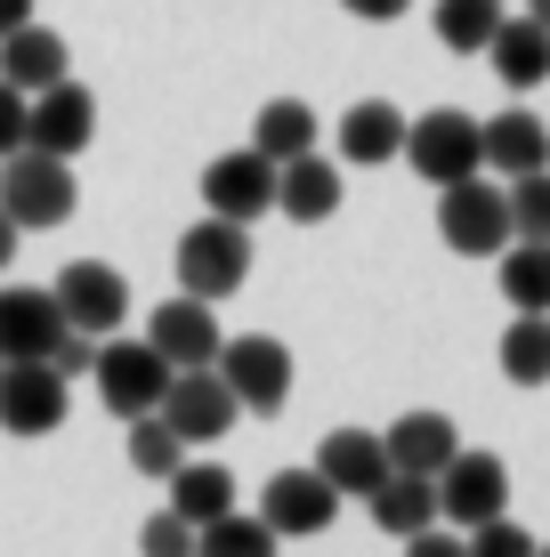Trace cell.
I'll use <instances>...</instances> for the list:
<instances>
[{
	"instance_id": "ac0fdd59",
	"label": "cell",
	"mask_w": 550,
	"mask_h": 557,
	"mask_svg": "<svg viewBox=\"0 0 550 557\" xmlns=\"http://www.w3.org/2000/svg\"><path fill=\"white\" fill-rule=\"evenodd\" d=\"M486 170L494 178H526V170H550V122L535 106H502L486 122Z\"/></svg>"
},
{
	"instance_id": "836d02e7",
	"label": "cell",
	"mask_w": 550,
	"mask_h": 557,
	"mask_svg": "<svg viewBox=\"0 0 550 557\" xmlns=\"http://www.w3.org/2000/svg\"><path fill=\"white\" fill-rule=\"evenodd\" d=\"M25 129H33V98H25L16 82H0V162L25 146Z\"/></svg>"
},
{
	"instance_id": "484cf974",
	"label": "cell",
	"mask_w": 550,
	"mask_h": 557,
	"mask_svg": "<svg viewBox=\"0 0 550 557\" xmlns=\"http://www.w3.org/2000/svg\"><path fill=\"white\" fill-rule=\"evenodd\" d=\"M494 275H502V299L518 315H550V243H510Z\"/></svg>"
},
{
	"instance_id": "277c9868",
	"label": "cell",
	"mask_w": 550,
	"mask_h": 557,
	"mask_svg": "<svg viewBox=\"0 0 550 557\" xmlns=\"http://www.w3.org/2000/svg\"><path fill=\"white\" fill-rule=\"evenodd\" d=\"M243 275H252V226L203 210V219L179 235V292H195V299L219 307L227 292H243Z\"/></svg>"
},
{
	"instance_id": "ab89813d",
	"label": "cell",
	"mask_w": 550,
	"mask_h": 557,
	"mask_svg": "<svg viewBox=\"0 0 550 557\" xmlns=\"http://www.w3.org/2000/svg\"><path fill=\"white\" fill-rule=\"evenodd\" d=\"M526 16H542V25H550V0H526Z\"/></svg>"
},
{
	"instance_id": "d590c367",
	"label": "cell",
	"mask_w": 550,
	"mask_h": 557,
	"mask_svg": "<svg viewBox=\"0 0 550 557\" xmlns=\"http://www.w3.org/2000/svg\"><path fill=\"white\" fill-rule=\"evenodd\" d=\"M405 557H469V533H445V517H438V525L405 533Z\"/></svg>"
},
{
	"instance_id": "83f0119b",
	"label": "cell",
	"mask_w": 550,
	"mask_h": 557,
	"mask_svg": "<svg viewBox=\"0 0 550 557\" xmlns=\"http://www.w3.org/2000/svg\"><path fill=\"white\" fill-rule=\"evenodd\" d=\"M195 557H276V525L268 517H243V509H227L211 517V525H195Z\"/></svg>"
},
{
	"instance_id": "603a6c76",
	"label": "cell",
	"mask_w": 550,
	"mask_h": 557,
	"mask_svg": "<svg viewBox=\"0 0 550 557\" xmlns=\"http://www.w3.org/2000/svg\"><path fill=\"white\" fill-rule=\"evenodd\" d=\"M365 509H372V525H389L396 542H405V533L438 525V476H413V469H389L381 485L365 493Z\"/></svg>"
},
{
	"instance_id": "f35d334b",
	"label": "cell",
	"mask_w": 550,
	"mask_h": 557,
	"mask_svg": "<svg viewBox=\"0 0 550 557\" xmlns=\"http://www.w3.org/2000/svg\"><path fill=\"white\" fill-rule=\"evenodd\" d=\"M16 235H25V226H16V219H9V210H0V267H9V259H16Z\"/></svg>"
},
{
	"instance_id": "d6986e66",
	"label": "cell",
	"mask_w": 550,
	"mask_h": 557,
	"mask_svg": "<svg viewBox=\"0 0 550 557\" xmlns=\"http://www.w3.org/2000/svg\"><path fill=\"white\" fill-rule=\"evenodd\" d=\"M340 162L356 170H381V162H405V113L389 98H365L340 113Z\"/></svg>"
},
{
	"instance_id": "52a82bcc",
	"label": "cell",
	"mask_w": 550,
	"mask_h": 557,
	"mask_svg": "<svg viewBox=\"0 0 550 557\" xmlns=\"http://www.w3.org/2000/svg\"><path fill=\"white\" fill-rule=\"evenodd\" d=\"M73 405V380L57 363H9L0 372V429L9 436H57Z\"/></svg>"
},
{
	"instance_id": "6da1fadb",
	"label": "cell",
	"mask_w": 550,
	"mask_h": 557,
	"mask_svg": "<svg viewBox=\"0 0 550 557\" xmlns=\"http://www.w3.org/2000/svg\"><path fill=\"white\" fill-rule=\"evenodd\" d=\"M438 235H445V251H462V259H502L510 243V195H502V178L494 170H478V178H462V186H438Z\"/></svg>"
},
{
	"instance_id": "cb8c5ba5",
	"label": "cell",
	"mask_w": 550,
	"mask_h": 557,
	"mask_svg": "<svg viewBox=\"0 0 550 557\" xmlns=\"http://www.w3.org/2000/svg\"><path fill=\"white\" fill-rule=\"evenodd\" d=\"M316 138H325V122H316L308 98H268L259 122H252V146L268 162H300V153H316Z\"/></svg>"
},
{
	"instance_id": "7c38bea8",
	"label": "cell",
	"mask_w": 550,
	"mask_h": 557,
	"mask_svg": "<svg viewBox=\"0 0 550 557\" xmlns=\"http://www.w3.org/2000/svg\"><path fill=\"white\" fill-rule=\"evenodd\" d=\"M259 517L276 525V542H308V533H325L332 517H340V493L325 485V469H276L268 476V493H259Z\"/></svg>"
},
{
	"instance_id": "7402d4cb",
	"label": "cell",
	"mask_w": 550,
	"mask_h": 557,
	"mask_svg": "<svg viewBox=\"0 0 550 557\" xmlns=\"http://www.w3.org/2000/svg\"><path fill=\"white\" fill-rule=\"evenodd\" d=\"M502 89H542L550 82V25L542 16H502V33L486 41Z\"/></svg>"
},
{
	"instance_id": "5b68a950",
	"label": "cell",
	"mask_w": 550,
	"mask_h": 557,
	"mask_svg": "<svg viewBox=\"0 0 550 557\" xmlns=\"http://www.w3.org/2000/svg\"><path fill=\"white\" fill-rule=\"evenodd\" d=\"M405 162L429 186H462L486 170V122H469L462 106H429L421 122H405Z\"/></svg>"
},
{
	"instance_id": "8d00e7d4",
	"label": "cell",
	"mask_w": 550,
	"mask_h": 557,
	"mask_svg": "<svg viewBox=\"0 0 550 557\" xmlns=\"http://www.w3.org/2000/svg\"><path fill=\"white\" fill-rule=\"evenodd\" d=\"M340 9H349V16H365V25H389V16H405L413 0H340Z\"/></svg>"
},
{
	"instance_id": "4fadbf2b",
	"label": "cell",
	"mask_w": 550,
	"mask_h": 557,
	"mask_svg": "<svg viewBox=\"0 0 550 557\" xmlns=\"http://www.w3.org/2000/svg\"><path fill=\"white\" fill-rule=\"evenodd\" d=\"M235 388L219 380V363L211 372H179L170 380V396H162V420L179 429V445H219L227 429H235Z\"/></svg>"
},
{
	"instance_id": "e575fe53",
	"label": "cell",
	"mask_w": 550,
	"mask_h": 557,
	"mask_svg": "<svg viewBox=\"0 0 550 557\" xmlns=\"http://www.w3.org/2000/svg\"><path fill=\"white\" fill-rule=\"evenodd\" d=\"M49 363H57L65 380H89V363H98V332H65V339L49 348Z\"/></svg>"
},
{
	"instance_id": "7a4b0ae2",
	"label": "cell",
	"mask_w": 550,
	"mask_h": 557,
	"mask_svg": "<svg viewBox=\"0 0 550 557\" xmlns=\"http://www.w3.org/2000/svg\"><path fill=\"white\" fill-rule=\"evenodd\" d=\"M89 380H98V405L113 420H138V412H162V396H170V363L155 339H98V363H89Z\"/></svg>"
},
{
	"instance_id": "3957f363",
	"label": "cell",
	"mask_w": 550,
	"mask_h": 557,
	"mask_svg": "<svg viewBox=\"0 0 550 557\" xmlns=\"http://www.w3.org/2000/svg\"><path fill=\"white\" fill-rule=\"evenodd\" d=\"M73 162L65 153H41V146H16L9 162H0V210H9L16 226H65L73 219Z\"/></svg>"
},
{
	"instance_id": "e0dca14e",
	"label": "cell",
	"mask_w": 550,
	"mask_h": 557,
	"mask_svg": "<svg viewBox=\"0 0 550 557\" xmlns=\"http://www.w3.org/2000/svg\"><path fill=\"white\" fill-rule=\"evenodd\" d=\"M73 73V49H65V33H49V25H16V33H0V82H16L25 98H41L49 82H65Z\"/></svg>"
},
{
	"instance_id": "5bb4252c",
	"label": "cell",
	"mask_w": 550,
	"mask_h": 557,
	"mask_svg": "<svg viewBox=\"0 0 550 557\" xmlns=\"http://www.w3.org/2000/svg\"><path fill=\"white\" fill-rule=\"evenodd\" d=\"M49 292H57V307H65L73 332H98V339H106V332H122V315H130V283L113 275L106 259H73L65 275L49 283Z\"/></svg>"
},
{
	"instance_id": "60d3db41",
	"label": "cell",
	"mask_w": 550,
	"mask_h": 557,
	"mask_svg": "<svg viewBox=\"0 0 550 557\" xmlns=\"http://www.w3.org/2000/svg\"><path fill=\"white\" fill-rule=\"evenodd\" d=\"M535 557H550V542H542V549H535Z\"/></svg>"
},
{
	"instance_id": "8992f818",
	"label": "cell",
	"mask_w": 550,
	"mask_h": 557,
	"mask_svg": "<svg viewBox=\"0 0 550 557\" xmlns=\"http://www.w3.org/2000/svg\"><path fill=\"white\" fill-rule=\"evenodd\" d=\"M219 380L235 388L243 412L276 420L283 405H292V348L268 339V332H243V339H227V348H219Z\"/></svg>"
},
{
	"instance_id": "30bf717a",
	"label": "cell",
	"mask_w": 550,
	"mask_h": 557,
	"mask_svg": "<svg viewBox=\"0 0 550 557\" xmlns=\"http://www.w3.org/2000/svg\"><path fill=\"white\" fill-rule=\"evenodd\" d=\"M510 509V469L502 453H453L438 469V517L445 525H486Z\"/></svg>"
},
{
	"instance_id": "d6a6232c",
	"label": "cell",
	"mask_w": 550,
	"mask_h": 557,
	"mask_svg": "<svg viewBox=\"0 0 550 557\" xmlns=\"http://www.w3.org/2000/svg\"><path fill=\"white\" fill-rule=\"evenodd\" d=\"M138 549H146V557H195V525H186L179 509H155V517L138 525Z\"/></svg>"
},
{
	"instance_id": "9c48e42d",
	"label": "cell",
	"mask_w": 550,
	"mask_h": 557,
	"mask_svg": "<svg viewBox=\"0 0 550 557\" xmlns=\"http://www.w3.org/2000/svg\"><path fill=\"white\" fill-rule=\"evenodd\" d=\"M146 339L162 348V363H170V372H211V363H219V348H227V332H219L211 299H195V292L162 299L155 315H146Z\"/></svg>"
},
{
	"instance_id": "44dd1931",
	"label": "cell",
	"mask_w": 550,
	"mask_h": 557,
	"mask_svg": "<svg viewBox=\"0 0 550 557\" xmlns=\"http://www.w3.org/2000/svg\"><path fill=\"white\" fill-rule=\"evenodd\" d=\"M381 445H389V469L438 476L445 460L462 453V429H453L445 412H405V420H389V429H381Z\"/></svg>"
},
{
	"instance_id": "74e56055",
	"label": "cell",
	"mask_w": 550,
	"mask_h": 557,
	"mask_svg": "<svg viewBox=\"0 0 550 557\" xmlns=\"http://www.w3.org/2000/svg\"><path fill=\"white\" fill-rule=\"evenodd\" d=\"M16 25H33V0H0V33H16Z\"/></svg>"
},
{
	"instance_id": "8fae6325",
	"label": "cell",
	"mask_w": 550,
	"mask_h": 557,
	"mask_svg": "<svg viewBox=\"0 0 550 557\" xmlns=\"http://www.w3.org/2000/svg\"><path fill=\"white\" fill-rule=\"evenodd\" d=\"M65 307L41 283H9L0 292V363H49V348L65 339Z\"/></svg>"
},
{
	"instance_id": "1f68e13d",
	"label": "cell",
	"mask_w": 550,
	"mask_h": 557,
	"mask_svg": "<svg viewBox=\"0 0 550 557\" xmlns=\"http://www.w3.org/2000/svg\"><path fill=\"white\" fill-rule=\"evenodd\" d=\"M542 542L526 525H510V509L502 517H486V525H469V557H535Z\"/></svg>"
},
{
	"instance_id": "9a60e30c",
	"label": "cell",
	"mask_w": 550,
	"mask_h": 557,
	"mask_svg": "<svg viewBox=\"0 0 550 557\" xmlns=\"http://www.w3.org/2000/svg\"><path fill=\"white\" fill-rule=\"evenodd\" d=\"M89 138H98V98H89L82 82H49L41 98H33V129H25V146H41V153H82Z\"/></svg>"
},
{
	"instance_id": "f546056e",
	"label": "cell",
	"mask_w": 550,
	"mask_h": 557,
	"mask_svg": "<svg viewBox=\"0 0 550 557\" xmlns=\"http://www.w3.org/2000/svg\"><path fill=\"white\" fill-rule=\"evenodd\" d=\"M179 460H186V445H179V429H170L162 412L130 420V469H138V476H170Z\"/></svg>"
},
{
	"instance_id": "b9f144b4",
	"label": "cell",
	"mask_w": 550,
	"mask_h": 557,
	"mask_svg": "<svg viewBox=\"0 0 550 557\" xmlns=\"http://www.w3.org/2000/svg\"><path fill=\"white\" fill-rule=\"evenodd\" d=\"M0 372H9V363H0Z\"/></svg>"
},
{
	"instance_id": "4316f807",
	"label": "cell",
	"mask_w": 550,
	"mask_h": 557,
	"mask_svg": "<svg viewBox=\"0 0 550 557\" xmlns=\"http://www.w3.org/2000/svg\"><path fill=\"white\" fill-rule=\"evenodd\" d=\"M429 25H438V41L453 57H486V41L502 33V0H438Z\"/></svg>"
},
{
	"instance_id": "ba28073f",
	"label": "cell",
	"mask_w": 550,
	"mask_h": 557,
	"mask_svg": "<svg viewBox=\"0 0 550 557\" xmlns=\"http://www.w3.org/2000/svg\"><path fill=\"white\" fill-rule=\"evenodd\" d=\"M203 210H211V219H235V226L268 219V210H276V162L259 146L219 153V162L203 170Z\"/></svg>"
},
{
	"instance_id": "4dcf8cb0",
	"label": "cell",
	"mask_w": 550,
	"mask_h": 557,
	"mask_svg": "<svg viewBox=\"0 0 550 557\" xmlns=\"http://www.w3.org/2000/svg\"><path fill=\"white\" fill-rule=\"evenodd\" d=\"M502 195H510V235L518 243H550V170L502 178Z\"/></svg>"
},
{
	"instance_id": "d4e9b609",
	"label": "cell",
	"mask_w": 550,
	"mask_h": 557,
	"mask_svg": "<svg viewBox=\"0 0 550 557\" xmlns=\"http://www.w3.org/2000/svg\"><path fill=\"white\" fill-rule=\"evenodd\" d=\"M162 485H170V509H179L186 525H211V517L235 509V476H227L219 460H179Z\"/></svg>"
},
{
	"instance_id": "ffe728a7",
	"label": "cell",
	"mask_w": 550,
	"mask_h": 557,
	"mask_svg": "<svg viewBox=\"0 0 550 557\" xmlns=\"http://www.w3.org/2000/svg\"><path fill=\"white\" fill-rule=\"evenodd\" d=\"M276 210L300 226H325L340 210V162L325 153H300V162H276Z\"/></svg>"
},
{
	"instance_id": "f1b7e54d",
	"label": "cell",
	"mask_w": 550,
	"mask_h": 557,
	"mask_svg": "<svg viewBox=\"0 0 550 557\" xmlns=\"http://www.w3.org/2000/svg\"><path fill=\"white\" fill-rule=\"evenodd\" d=\"M502 380H518V388H550V315H518L502 332Z\"/></svg>"
},
{
	"instance_id": "2e32d148",
	"label": "cell",
	"mask_w": 550,
	"mask_h": 557,
	"mask_svg": "<svg viewBox=\"0 0 550 557\" xmlns=\"http://www.w3.org/2000/svg\"><path fill=\"white\" fill-rule=\"evenodd\" d=\"M316 469H325V485L340 502H365V493L389 476V445L372 429H332L325 445H316Z\"/></svg>"
}]
</instances>
